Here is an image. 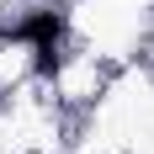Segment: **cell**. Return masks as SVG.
<instances>
[{"label": "cell", "instance_id": "obj_1", "mask_svg": "<svg viewBox=\"0 0 154 154\" xmlns=\"http://www.w3.org/2000/svg\"><path fill=\"white\" fill-rule=\"evenodd\" d=\"M11 37H21V43H59V37H64V11H59V5H43V11H32L27 21L11 32Z\"/></svg>", "mask_w": 154, "mask_h": 154}]
</instances>
